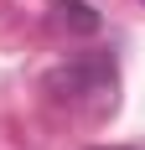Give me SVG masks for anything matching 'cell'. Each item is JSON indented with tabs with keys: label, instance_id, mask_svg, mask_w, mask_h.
Listing matches in <instances>:
<instances>
[{
	"label": "cell",
	"instance_id": "cell-1",
	"mask_svg": "<svg viewBox=\"0 0 145 150\" xmlns=\"http://www.w3.org/2000/svg\"><path fill=\"white\" fill-rule=\"evenodd\" d=\"M47 93H57V98L104 93V67H99V62H72V67H57V73H47Z\"/></svg>",
	"mask_w": 145,
	"mask_h": 150
},
{
	"label": "cell",
	"instance_id": "cell-2",
	"mask_svg": "<svg viewBox=\"0 0 145 150\" xmlns=\"http://www.w3.org/2000/svg\"><path fill=\"white\" fill-rule=\"evenodd\" d=\"M57 26H68V31H83V36H93V31H99L104 21H99V11H93L88 0H57Z\"/></svg>",
	"mask_w": 145,
	"mask_h": 150
},
{
	"label": "cell",
	"instance_id": "cell-3",
	"mask_svg": "<svg viewBox=\"0 0 145 150\" xmlns=\"http://www.w3.org/2000/svg\"><path fill=\"white\" fill-rule=\"evenodd\" d=\"M109 150H119V145H109Z\"/></svg>",
	"mask_w": 145,
	"mask_h": 150
}]
</instances>
